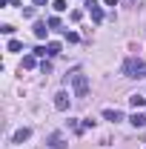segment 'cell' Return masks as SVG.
<instances>
[{"label": "cell", "instance_id": "cell-15", "mask_svg": "<svg viewBox=\"0 0 146 149\" xmlns=\"http://www.w3.org/2000/svg\"><path fill=\"white\" fill-rule=\"evenodd\" d=\"M66 40H69V43H77L80 37H77V32H66Z\"/></svg>", "mask_w": 146, "mask_h": 149}, {"label": "cell", "instance_id": "cell-4", "mask_svg": "<svg viewBox=\"0 0 146 149\" xmlns=\"http://www.w3.org/2000/svg\"><path fill=\"white\" fill-rule=\"evenodd\" d=\"M55 109H60V112L69 109V92H57L55 95Z\"/></svg>", "mask_w": 146, "mask_h": 149}, {"label": "cell", "instance_id": "cell-1", "mask_svg": "<svg viewBox=\"0 0 146 149\" xmlns=\"http://www.w3.org/2000/svg\"><path fill=\"white\" fill-rule=\"evenodd\" d=\"M123 74H126V77H135V80L146 77V60H140V57H129L126 63H123Z\"/></svg>", "mask_w": 146, "mask_h": 149}, {"label": "cell", "instance_id": "cell-9", "mask_svg": "<svg viewBox=\"0 0 146 149\" xmlns=\"http://www.w3.org/2000/svg\"><path fill=\"white\" fill-rule=\"evenodd\" d=\"M46 26H49V23H40V20H37V23H35V37L46 40V35H49V29H46Z\"/></svg>", "mask_w": 146, "mask_h": 149}, {"label": "cell", "instance_id": "cell-19", "mask_svg": "<svg viewBox=\"0 0 146 149\" xmlns=\"http://www.w3.org/2000/svg\"><path fill=\"white\" fill-rule=\"evenodd\" d=\"M35 6H46V0H35Z\"/></svg>", "mask_w": 146, "mask_h": 149}, {"label": "cell", "instance_id": "cell-10", "mask_svg": "<svg viewBox=\"0 0 146 149\" xmlns=\"http://www.w3.org/2000/svg\"><path fill=\"white\" fill-rule=\"evenodd\" d=\"M129 103H132L135 109H143V106H146V95H132V97H129Z\"/></svg>", "mask_w": 146, "mask_h": 149}, {"label": "cell", "instance_id": "cell-14", "mask_svg": "<svg viewBox=\"0 0 146 149\" xmlns=\"http://www.w3.org/2000/svg\"><path fill=\"white\" fill-rule=\"evenodd\" d=\"M52 9H55V12H66L69 6H66V0H55V3H52Z\"/></svg>", "mask_w": 146, "mask_h": 149}, {"label": "cell", "instance_id": "cell-2", "mask_svg": "<svg viewBox=\"0 0 146 149\" xmlns=\"http://www.w3.org/2000/svg\"><path fill=\"white\" fill-rule=\"evenodd\" d=\"M66 80H72V89H74V97H86L89 95V77L80 72H74L72 77H66Z\"/></svg>", "mask_w": 146, "mask_h": 149}, {"label": "cell", "instance_id": "cell-5", "mask_svg": "<svg viewBox=\"0 0 146 149\" xmlns=\"http://www.w3.org/2000/svg\"><path fill=\"white\" fill-rule=\"evenodd\" d=\"M29 138H32V129L23 126V129H17L15 135H12V143H23V141H29Z\"/></svg>", "mask_w": 146, "mask_h": 149}, {"label": "cell", "instance_id": "cell-17", "mask_svg": "<svg viewBox=\"0 0 146 149\" xmlns=\"http://www.w3.org/2000/svg\"><path fill=\"white\" fill-rule=\"evenodd\" d=\"M60 26V17H49V29H57Z\"/></svg>", "mask_w": 146, "mask_h": 149}, {"label": "cell", "instance_id": "cell-18", "mask_svg": "<svg viewBox=\"0 0 146 149\" xmlns=\"http://www.w3.org/2000/svg\"><path fill=\"white\" fill-rule=\"evenodd\" d=\"M103 6H117V0H103Z\"/></svg>", "mask_w": 146, "mask_h": 149}, {"label": "cell", "instance_id": "cell-8", "mask_svg": "<svg viewBox=\"0 0 146 149\" xmlns=\"http://www.w3.org/2000/svg\"><path fill=\"white\" fill-rule=\"evenodd\" d=\"M129 123H132V126H138V129H140V126H146V115H143V112H135V115H132V118H129Z\"/></svg>", "mask_w": 146, "mask_h": 149}, {"label": "cell", "instance_id": "cell-13", "mask_svg": "<svg viewBox=\"0 0 146 149\" xmlns=\"http://www.w3.org/2000/svg\"><path fill=\"white\" fill-rule=\"evenodd\" d=\"M20 49H23L20 40H9V43H6V52H20Z\"/></svg>", "mask_w": 146, "mask_h": 149}, {"label": "cell", "instance_id": "cell-16", "mask_svg": "<svg viewBox=\"0 0 146 149\" xmlns=\"http://www.w3.org/2000/svg\"><path fill=\"white\" fill-rule=\"evenodd\" d=\"M0 32H3V35H12V32H15V26H9V23H3V26H0Z\"/></svg>", "mask_w": 146, "mask_h": 149}, {"label": "cell", "instance_id": "cell-7", "mask_svg": "<svg viewBox=\"0 0 146 149\" xmlns=\"http://www.w3.org/2000/svg\"><path fill=\"white\" fill-rule=\"evenodd\" d=\"M86 6H89V12H92V20H95V23H100V20H103V9H100L95 0H89Z\"/></svg>", "mask_w": 146, "mask_h": 149}, {"label": "cell", "instance_id": "cell-12", "mask_svg": "<svg viewBox=\"0 0 146 149\" xmlns=\"http://www.w3.org/2000/svg\"><path fill=\"white\" fill-rule=\"evenodd\" d=\"M37 66V55H26L23 57V69H35Z\"/></svg>", "mask_w": 146, "mask_h": 149}, {"label": "cell", "instance_id": "cell-3", "mask_svg": "<svg viewBox=\"0 0 146 149\" xmlns=\"http://www.w3.org/2000/svg\"><path fill=\"white\" fill-rule=\"evenodd\" d=\"M46 146L49 149H63L66 146V135H63V132H52V135L46 138Z\"/></svg>", "mask_w": 146, "mask_h": 149}, {"label": "cell", "instance_id": "cell-6", "mask_svg": "<svg viewBox=\"0 0 146 149\" xmlns=\"http://www.w3.org/2000/svg\"><path fill=\"white\" fill-rule=\"evenodd\" d=\"M103 118H106V120H112V123H120V120H123V112L120 109H103Z\"/></svg>", "mask_w": 146, "mask_h": 149}, {"label": "cell", "instance_id": "cell-11", "mask_svg": "<svg viewBox=\"0 0 146 149\" xmlns=\"http://www.w3.org/2000/svg\"><path fill=\"white\" fill-rule=\"evenodd\" d=\"M60 49H63V46H60L57 40H52V43H46V52H49L52 57H55V55H60Z\"/></svg>", "mask_w": 146, "mask_h": 149}]
</instances>
